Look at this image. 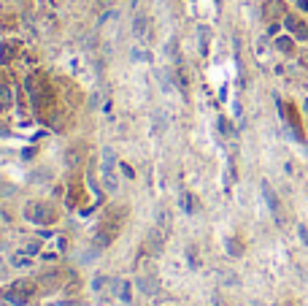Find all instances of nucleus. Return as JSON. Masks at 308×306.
<instances>
[{"mask_svg":"<svg viewBox=\"0 0 308 306\" xmlns=\"http://www.w3.org/2000/svg\"><path fill=\"white\" fill-rule=\"evenodd\" d=\"M30 293H33V285L19 282V285H14L9 293H6V298H9V303H14V306H25L30 301Z\"/></svg>","mask_w":308,"mask_h":306,"instance_id":"f257e3e1","label":"nucleus"},{"mask_svg":"<svg viewBox=\"0 0 308 306\" xmlns=\"http://www.w3.org/2000/svg\"><path fill=\"white\" fill-rule=\"evenodd\" d=\"M25 214L30 219H35V222H52L54 214H52V209L46 206V203H27V211Z\"/></svg>","mask_w":308,"mask_h":306,"instance_id":"f03ea898","label":"nucleus"},{"mask_svg":"<svg viewBox=\"0 0 308 306\" xmlns=\"http://www.w3.org/2000/svg\"><path fill=\"white\" fill-rule=\"evenodd\" d=\"M284 25H287V30H289L295 38H300V41H308V27H305L297 17H284Z\"/></svg>","mask_w":308,"mask_h":306,"instance_id":"7ed1b4c3","label":"nucleus"},{"mask_svg":"<svg viewBox=\"0 0 308 306\" xmlns=\"http://www.w3.org/2000/svg\"><path fill=\"white\" fill-rule=\"evenodd\" d=\"M114 168H116V155H114V149H111V146H103V158H100V171H103V176H111Z\"/></svg>","mask_w":308,"mask_h":306,"instance_id":"20e7f679","label":"nucleus"},{"mask_svg":"<svg viewBox=\"0 0 308 306\" xmlns=\"http://www.w3.org/2000/svg\"><path fill=\"white\" fill-rule=\"evenodd\" d=\"M149 17H144V14H138L136 22H133V33H136L138 41H149Z\"/></svg>","mask_w":308,"mask_h":306,"instance_id":"39448f33","label":"nucleus"},{"mask_svg":"<svg viewBox=\"0 0 308 306\" xmlns=\"http://www.w3.org/2000/svg\"><path fill=\"white\" fill-rule=\"evenodd\" d=\"M265 17H268V19H281V17H287V6H284L281 0H268V3H265Z\"/></svg>","mask_w":308,"mask_h":306,"instance_id":"423d86ee","label":"nucleus"},{"mask_svg":"<svg viewBox=\"0 0 308 306\" xmlns=\"http://www.w3.org/2000/svg\"><path fill=\"white\" fill-rule=\"evenodd\" d=\"M138 290L141 293H146V295H157V279L154 277H138Z\"/></svg>","mask_w":308,"mask_h":306,"instance_id":"0eeeda50","label":"nucleus"},{"mask_svg":"<svg viewBox=\"0 0 308 306\" xmlns=\"http://www.w3.org/2000/svg\"><path fill=\"white\" fill-rule=\"evenodd\" d=\"M14 57H17V46H14V44H3V46H0V62H3V65H9Z\"/></svg>","mask_w":308,"mask_h":306,"instance_id":"6e6552de","label":"nucleus"},{"mask_svg":"<svg viewBox=\"0 0 308 306\" xmlns=\"http://www.w3.org/2000/svg\"><path fill=\"white\" fill-rule=\"evenodd\" d=\"M262 195H265V201H268V206H271L273 214H279V201H276V195H273V190H271L268 182H262Z\"/></svg>","mask_w":308,"mask_h":306,"instance_id":"1a4fd4ad","label":"nucleus"},{"mask_svg":"<svg viewBox=\"0 0 308 306\" xmlns=\"http://www.w3.org/2000/svg\"><path fill=\"white\" fill-rule=\"evenodd\" d=\"M11 106V87L6 82H0V108H9Z\"/></svg>","mask_w":308,"mask_h":306,"instance_id":"9d476101","label":"nucleus"},{"mask_svg":"<svg viewBox=\"0 0 308 306\" xmlns=\"http://www.w3.org/2000/svg\"><path fill=\"white\" fill-rule=\"evenodd\" d=\"M197 35H200V54H208V35H211V30L200 27V30H197Z\"/></svg>","mask_w":308,"mask_h":306,"instance_id":"9b49d317","label":"nucleus"},{"mask_svg":"<svg viewBox=\"0 0 308 306\" xmlns=\"http://www.w3.org/2000/svg\"><path fill=\"white\" fill-rule=\"evenodd\" d=\"M176 79H179V87L187 92V87H189V73H187V68H184V65H179V70H176Z\"/></svg>","mask_w":308,"mask_h":306,"instance_id":"f8f14e48","label":"nucleus"},{"mask_svg":"<svg viewBox=\"0 0 308 306\" xmlns=\"http://www.w3.org/2000/svg\"><path fill=\"white\" fill-rule=\"evenodd\" d=\"M292 44H295V41H292L289 35H281L279 41H276V46H279V52H287V54H289L292 49H295V46H292Z\"/></svg>","mask_w":308,"mask_h":306,"instance_id":"ddd939ff","label":"nucleus"},{"mask_svg":"<svg viewBox=\"0 0 308 306\" xmlns=\"http://www.w3.org/2000/svg\"><path fill=\"white\" fill-rule=\"evenodd\" d=\"M130 54H133V60H138V62H152V52H149V49L144 52V49H138V46H136Z\"/></svg>","mask_w":308,"mask_h":306,"instance_id":"4468645a","label":"nucleus"},{"mask_svg":"<svg viewBox=\"0 0 308 306\" xmlns=\"http://www.w3.org/2000/svg\"><path fill=\"white\" fill-rule=\"evenodd\" d=\"M81 158H84V152H81L78 146H73V149L68 152V163H70V166H78V160H81Z\"/></svg>","mask_w":308,"mask_h":306,"instance_id":"2eb2a0df","label":"nucleus"},{"mask_svg":"<svg viewBox=\"0 0 308 306\" xmlns=\"http://www.w3.org/2000/svg\"><path fill=\"white\" fill-rule=\"evenodd\" d=\"M157 222H160L162 231H170V214H165V209H160V214H157Z\"/></svg>","mask_w":308,"mask_h":306,"instance_id":"dca6fc26","label":"nucleus"},{"mask_svg":"<svg viewBox=\"0 0 308 306\" xmlns=\"http://www.w3.org/2000/svg\"><path fill=\"white\" fill-rule=\"evenodd\" d=\"M116 290H119V298H122L124 303H127V301H130V287H127V285H122V282H116Z\"/></svg>","mask_w":308,"mask_h":306,"instance_id":"f3484780","label":"nucleus"},{"mask_svg":"<svg viewBox=\"0 0 308 306\" xmlns=\"http://www.w3.org/2000/svg\"><path fill=\"white\" fill-rule=\"evenodd\" d=\"M103 184H106L108 193H116V176H114V174H111V176H103Z\"/></svg>","mask_w":308,"mask_h":306,"instance_id":"a211bd4d","label":"nucleus"},{"mask_svg":"<svg viewBox=\"0 0 308 306\" xmlns=\"http://www.w3.org/2000/svg\"><path fill=\"white\" fill-rule=\"evenodd\" d=\"M103 285H106V277H98V279L92 282V287H95V290H100Z\"/></svg>","mask_w":308,"mask_h":306,"instance_id":"6ab92c4d","label":"nucleus"},{"mask_svg":"<svg viewBox=\"0 0 308 306\" xmlns=\"http://www.w3.org/2000/svg\"><path fill=\"white\" fill-rule=\"evenodd\" d=\"M297 233H300V239H303V241H305V244H308V231H305V227H303V225H300V227H297Z\"/></svg>","mask_w":308,"mask_h":306,"instance_id":"aec40b11","label":"nucleus"},{"mask_svg":"<svg viewBox=\"0 0 308 306\" xmlns=\"http://www.w3.org/2000/svg\"><path fill=\"white\" fill-rule=\"evenodd\" d=\"M122 171H124V176H127V179H133V176H136V174H133V168H130V166H122Z\"/></svg>","mask_w":308,"mask_h":306,"instance_id":"412c9836","label":"nucleus"},{"mask_svg":"<svg viewBox=\"0 0 308 306\" xmlns=\"http://www.w3.org/2000/svg\"><path fill=\"white\" fill-rule=\"evenodd\" d=\"M295 3L300 6V9H308V0H295Z\"/></svg>","mask_w":308,"mask_h":306,"instance_id":"4be33fe9","label":"nucleus"}]
</instances>
